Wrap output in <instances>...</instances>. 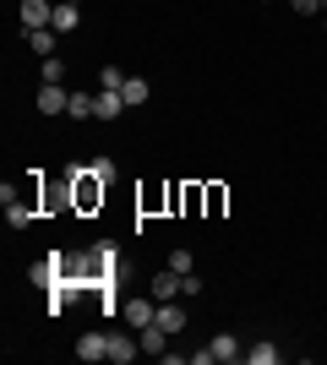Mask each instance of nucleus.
<instances>
[{"mask_svg": "<svg viewBox=\"0 0 327 365\" xmlns=\"http://www.w3.org/2000/svg\"><path fill=\"white\" fill-rule=\"evenodd\" d=\"M82 22V0H55V33H71Z\"/></svg>", "mask_w": 327, "mask_h": 365, "instance_id": "obj_12", "label": "nucleus"}, {"mask_svg": "<svg viewBox=\"0 0 327 365\" xmlns=\"http://www.w3.org/2000/svg\"><path fill=\"white\" fill-rule=\"evenodd\" d=\"M88 169H93V175H98V180H115V158H109V153H98V158H93V164H88Z\"/></svg>", "mask_w": 327, "mask_h": 365, "instance_id": "obj_20", "label": "nucleus"}, {"mask_svg": "<svg viewBox=\"0 0 327 365\" xmlns=\"http://www.w3.org/2000/svg\"><path fill=\"white\" fill-rule=\"evenodd\" d=\"M322 28H327V22H322Z\"/></svg>", "mask_w": 327, "mask_h": 365, "instance_id": "obj_26", "label": "nucleus"}, {"mask_svg": "<svg viewBox=\"0 0 327 365\" xmlns=\"http://www.w3.org/2000/svg\"><path fill=\"white\" fill-rule=\"evenodd\" d=\"M202 191H207V213H202V218H224V207H229V185H218V180H207Z\"/></svg>", "mask_w": 327, "mask_h": 365, "instance_id": "obj_14", "label": "nucleus"}, {"mask_svg": "<svg viewBox=\"0 0 327 365\" xmlns=\"http://www.w3.org/2000/svg\"><path fill=\"white\" fill-rule=\"evenodd\" d=\"M180 284H186V273H175L170 262H164L153 273V284H147V294H153V300H180Z\"/></svg>", "mask_w": 327, "mask_h": 365, "instance_id": "obj_4", "label": "nucleus"}, {"mask_svg": "<svg viewBox=\"0 0 327 365\" xmlns=\"http://www.w3.org/2000/svg\"><path fill=\"white\" fill-rule=\"evenodd\" d=\"M49 213H77V207H71V175L44 180V218H49Z\"/></svg>", "mask_w": 327, "mask_h": 365, "instance_id": "obj_3", "label": "nucleus"}, {"mask_svg": "<svg viewBox=\"0 0 327 365\" xmlns=\"http://www.w3.org/2000/svg\"><path fill=\"white\" fill-rule=\"evenodd\" d=\"M180 213H186V218L207 213V191H202V180H186V185H180Z\"/></svg>", "mask_w": 327, "mask_h": 365, "instance_id": "obj_8", "label": "nucleus"}, {"mask_svg": "<svg viewBox=\"0 0 327 365\" xmlns=\"http://www.w3.org/2000/svg\"><path fill=\"white\" fill-rule=\"evenodd\" d=\"M28 28H55V0H22V33Z\"/></svg>", "mask_w": 327, "mask_h": 365, "instance_id": "obj_6", "label": "nucleus"}, {"mask_svg": "<svg viewBox=\"0 0 327 365\" xmlns=\"http://www.w3.org/2000/svg\"><path fill=\"white\" fill-rule=\"evenodd\" d=\"M153 322H158V300H153V294H147V300H142V294H131V300H125V327H131V333L153 327Z\"/></svg>", "mask_w": 327, "mask_h": 365, "instance_id": "obj_2", "label": "nucleus"}, {"mask_svg": "<svg viewBox=\"0 0 327 365\" xmlns=\"http://www.w3.org/2000/svg\"><path fill=\"white\" fill-rule=\"evenodd\" d=\"M98 88H125V71L120 66H104V71H98Z\"/></svg>", "mask_w": 327, "mask_h": 365, "instance_id": "obj_21", "label": "nucleus"}, {"mask_svg": "<svg viewBox=\"0 0 327 365\" xmlns=\"http://www.w3.org/2000/svg\"><path fill=\"white\" fill-rule=\"evenodd\" d=\"M142 354V338H131V333H109V365H131Z\"/></svg>", "mask_w": 327, "mask_h": 365, "instance_id": "obj_7", "label": "nucleus"}, {"mask_svg": "<svg viewBox=\"0 0 327 365\" xmlns=\"http://www.w3.org/2000/svg\"><path fill=\"white\" fill-rule=\"evenodd\" d=\"M120 109H125L120 88H98V120H120Z\"/></svg>", "mask_w": 327, "mask_h": 365, "instance_id": "obj_13", "label": "nucleus"}, {"mask_svg": "<svg viewBox=\"0 0 327 365\" xmlns=\"http://www.w3.org/2000/svg\"><path fill=\"white\" fill-rule=\"evenodd\" d=\"M33 104H38V115H66V109H71V93H66L61 82H44Z\"/></svg>", "mask_w": 327, "mask_h": 365, "instance_id": "obj_5", "label": "nucleus"}, {"mask_svg": "<svg viewBox=\"0 0 327 365\" xmlns=\"http://www.w3.org/2000/svg\"><path fill=\"white\" fill-rule=\"evenodd\" d=\"M322 16H327V0H322Z\"/></svg>", "mask_w": 327, "mask_h": 365, "instance_id": "obj_25", "label": "nucleus"}, {"mask_svg": "<svg viewBox=\"0 0 327 365\" xmlns=\"http://www.w3.org/2000/svg\"><path fill=\"white\" fill-rule=\"evenodd\" d=\"M170 267H175V273H197V262H191V251H170Z\"/></svg>", "mask_w": 327, "mask_h": 365, "instance_id": "obj_22", "label": "nucleus"}, {"mask_svg": "<svg viewBox=\"0 0 327 365\" xmlns=\"http://www.w3.org/2000/svg\"><path fill=\"white\" fill-rule=\"evenodd\" d=\"M77 360H109V333H82L77 338Z\"/></svg>", "mask_w": 327, "mask_h": 365, "instance_id": "obj_11", "label": "nucleus"}, {"mask_svg": "<svg viewBox=\"0 0 327 365\" xmlns=\"http://www.w3.org/2000/svg\"><path fill=\"white\" fill-rule=\"evenodd\" d=\"M207 349H213V360H218V365H234V360H246V349H240V338H234V333H218L213 344H207Z\"/></svg>", "mask_w": 327, "mask_h": 365, "instance_id": "obj_9", "label": "nucleus"}, {"mask_svg": "<svg viewBox=\"0 0 327 365\" xmlns=\"http://www.w3.org/2000/svg\"><path fill=\"white\" fill-rule=\"evenodd\" d=\"M147 93H153V88H147V82H142V76H125V88H120V98H125V109H142V104H147Z\"/></svg>", "mask_w": 327, "mask_h": 365, "instance_id": "obj_16", "label": "nucleus"}, {"mask_svg": "<svg viewBox=\"0 0 327 365\" xmlns=\"http://www.w3.org/2000/svg\"><path fill=\"white\" fill-rule=\"evenodd\" d=\"M246 360L251 365H279V349H273V344H256V349H246Z\"/></svg>", "mask_w": 327, "mask_h": 365, "instance_id": "obj_18", "label": "nucleus"}, {"mask_svg": "<svg viewBox=\"0 0 327 365\" xmlns=\"http://www.w3.org/2000/svg\"><path fill=\"white\" fill-rule=\"evenodd\" d=\"M38 76H44V82H66V66H61V55H49V61L38 66Z\"/></svg>", "mask_w": 327, "mask_h": 365, "instance_id": "obj_19", "label": "nucleus"}, {"mask_svg": "<svg viewBox=\"0 0 327 365\" xmlns=\"http://www.w3.org/2000/svg\"><path fill=\"white\" fill-rule=\"evenodd\" d=\"M142 354H164V349H170V333H164V327H158V322H153V327H142Z\"/></svg>", "mask_w": 327, "mask_h": 365, "instance_id": "obj_17", "label": "nucleus"}, {"mask_svg": "<svg viewBox=\"0 0 327 365\" xmlns=\"http://www.w3.org/2000/svg\"><path fill=\"white\" fill-rule=\"evenodd\" d=\"M28 49L38 61H49V55H55V28H28Z\"/></svg>", "mask_w": 327, "mask_h": 365, "instance_id": "obj_15", "label": "nucleus"}, {"mask_svg": "<svg viewBox=\"0 0 327 365\" xmlns=\"http://www.w3.org/2000/svg\"><path fill=\"white\" fill-rule=\"evenodd\" d=\"M158 327L164 333H186V305H175V300H158Z\"/></svg>", "mask_w": 327, "mask_h": 365, "instance_id": "obj_10", "label": "nucleus"}, {"mask_svg": "<svg viewBox=\"0 0 327 365\" xmlns=\"http://www.w3.org/2000/svg\"><path fill=\"white\" fill-rule=\"evenodd\" d=\"M289 6H295L300 16H316V11H322V0H289Z\"/></svg>", "mask_w": 327, "mask_h": 365, "instance_id": "obj_24", "label": "nucleus"}, {"mask_svg": "<svg viewBox=\"0 0 327 365\" xmlns=\"http://www.w3.org/2000/svg\"><path fill=\"white\" fill-rule=\"evenodd\" d=\"M180 294H186V300H197V294H202V278H197V273H186V284H180Z\"/></svg>", "mask_w": 327, "mask_h": 365, "instance_id": "obj_23", "label": "nucleus"}, {"mask_svg": "<svg viewBox=\"0 0 327 365\" xmlns=\"http://www.w3.org/2000/svg\"><path fill=\"white\" fill-rule=\"evenodd\" d=\"M66 175H71V207H77V213H98V207H104V191H109V185L98 180L88 164H71Z\"/></svg>", "mask_w": 327, "mask_h": 365, "instance_id": "obj_1", "label": "nucleus"}]
</instances>
